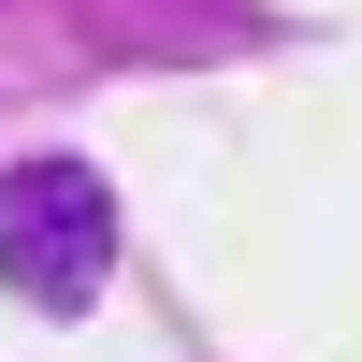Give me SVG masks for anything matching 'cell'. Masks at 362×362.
I'll return each instance as SVG.
<instances>
[{"mask_svg":"<svg viewBox=\"0 0 362 362\" xmlns=\"http://www.w3.org/2000/svg\"><path fill=\"white\" fill-rule=\"evenodd\" d=\"M116 276V189L87 160H15L0 174V290L29 319H87V290Z\"/></svg>","mask_w":362,"mask_h":362,"instance_id":"6da1fadb","label":"cell"}]
</instances>
